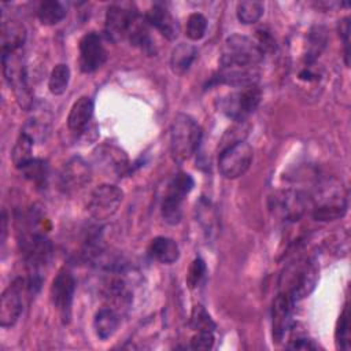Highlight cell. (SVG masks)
Segmentation results:
<instances>
[{"instance_id":"cell-1","label":"cell","mask_w":351,"mask_h":351,"mask_svg":"<svg viewBox=\"0 0 351 351\" xmlns=\"http://www.w3.org/2000/svg\"><path fill=\"white\" fill-rule=\"evenodd\" d=\"M258 43L241 34H232L225 40L219 59V71L217 81L233 88L254 85L259 78V64L263 60Z\"/></svg>"},{"instance_id":"cell-2","label":"cell","mask_w":351,"mask_h":351,"mask_svg":"<svg viewBox=\"0 0 351 351\" xmlns=\"http://www.w3.org/2000/svg\"><path fill=\"white\" fill-rule=\"evenodd\" d=\"M319 267L315 259L303 258L291 263L280 280V292L298 302L308 296L318 281Z\"/></svg>"},{"instance_id":"cell-3","label":"cell","mask_w":351,"mask_h":351,"mask_svg":"<svg viewBox=\"0 0 351 351\" xmlns=\"http://www.w3.org/2000/svg\"><path fill=\"white\" fill-rule=\"evenodd\" d=\"M347 189L341 181L328 178L319 182L314 195L313 217L315 221H335L347 213Z\"/></svg>"},{"instance_id":"cell-4","label":"cell","mask_w":351,"mask_h":351,"mask_svg":"<svg viewBox=\"0 0 351 351\" xmlns=\"http://www.w3.org/2000/svg\"><path fill=\"white\" fill-rule=\"evenodd\" d=\"M202 129L188 114H177L170 126V151L177 162L188 160L199 148Z\"/></svg>"},{"instance_id":"cell-5","label":"cell","mask_w":351,"mask_h":351,"mask_svg":"<svg viewBox=\"0 0 351 351\" xmlns=\"http://www.w3.org/2000/svg\"><path fill=\"white\" fill-rule=\"evenodd\" d=\"M1 63L4 78L10 88H12L18 104L29 110L33 106V93L27 82L26 66L21 49L1 52Z\"/></svg>"},{"instance_id":"cell-6","label":"cell","mask_w":351,"mask_h":351,"mask_svg":"<svg viewBox=\"0 0 351 351\" xmlns=\"http://www.w3.org/2000/svg\"><path fill=\"white\" fill-rule=\"evenodd\" d=\"M195 181L188 173H177L169 181L166 192L162 199L160 213L165 222L176 225L182 217V202L185 196L192 191Z\"/></svg>"},{"instance_id":"cell-7","label":"cell","mask_w":351,"mask_h":351,"mask_svg":"<svg viewBox=\"0 0 351 351\" xmlns=\"http://www.w3.org/2000/svg\"><path fill=\"white\" fill-rule=\"evenodd\" d=\"M262 92L256 84L236 88V90L228 93L219 100V110L230 119L243 122L252 114L261 103Z\"/></svg>"},{"instance_id":"cell-8","label":"cell","mask_w":351,"mask_h":351,"mask_svg":"<svg viewBox=\"0 0 351 351\" xmlns=\"http://www.w3.org/2000/svg\"><path fill=\"white\" fill-rule=\"evenodd\" d=\"M254 158V151L248 143L244 140L232 143L222 148L218 158L219 173L228 178L233 180L243 176L251 166Z\"/></svg>"},{"instance_id":"cell-9","label":"cell","mask_w":351,"mask_h":351,"mask_svg":"<svg viewBox=\"0 0 351 351\" xmlns=\"http://www.w3.org/2000/svg\"><path fill=\"white\" fill-rule=\"evenodd\" d=\"M307 202L298 189H278L269 197V210L280 221L296 222L306 213Z\"/></svg>"},{"instance_id":"cell-10","label":"cell","mask_w":351,"mask_h":351,"mask_svg":"<svg viewBox=\"0 0 351 351\" xmlns=\"http://www.w3.org/2000/svg\"><path fill=\"white\" fill-rule=\"evenodd\" d=\"M122 200L123 192L121 188L112 184H101L90 192L86 210L93 219L106 221L118 211Z\"/></svg>"},{"instance_id":"cell-11","label":"cell","mask_w":351,"mask_h":351,"mask_svg":"<svg viewBox=\"0 0 351 351\" xmlns=\"http://www.w3.org/2000/svg\"><path fill=\"white\" fill-rule=\"evenodd\" d=\"M75 292V280L66 267L60 269L51 285V300L58 310L63 324H69L71 318V307Z\"/></svg>"},{"instance_id":"cell-12","label":"cell","mask_w":351,"mask_h":351,"mask_svg":"<svg viewBox=\"0 0 351 351\" xmlns=\"http://www.w3.org/2000/svg\"><path fill=\"white\" fill-rule=\"evenodd\" d=\"M27 284L22 278H15L1 293L0 299V325L10 328L16 324L23 310V292Z\"/></svg>"},{"instance_id":"cell-13","label":"cell","mask_w":351,"mask_h":351,"mask_svg":"<svg viewBox=\"0 0 351 351\" xmlns=\"http://www.w3.org/2000/svg\"><path fill=\"white\" fill-rule=\"evenodd\" d=\"M90 178L92 170L89 163L81 156H73L63 165L59 176V184L66 193H73L88 185Z\"/></svg>"},{"instance_id":"cell-14","label":"cell","mask_w":351,"mask_h":351,"mask_svg":"<svg viewBox=\"0 0 351 351\" xmlns=\"http://www.w3.org/2000/svg\"><path fill=\"white\" fill-rule=\"evenodd\" d=\"M136 16V11H132L119 4H112L106 12L104 32L107 38L112 43L126 38Z\"/></svg>"},{"instance_id":"cell-15","label":"cell","mask_w":351,"mask_h":351,"mask_svg":"<svg viewBox=\"0 0 351 351\" xmlns=\"http://www.w3.org/2000/svg\"><path fill=\"white\" fill-rule=\"evenodd\" d=\"M107 59L106 49L97 33L90 32L80 41V69L84 73H93L100 69Z\"/></svg>"},{"instance_id":"cell-16","label":"cell","mask_w":351,"mask_h":351,"mask_svg":"<svg viewBox=\"0 0 351 351\" xmlns=\"http://www.w3.org/2000/svg\"><path fill=\"white\" fill-rule=\"evenodd\" d=\"M293 304L295 302L287 296L285 293L280 292L274 302L271 308V333H273V341L281 343L287 333L291 330L293 319Z\"/></svg>"},{"instance_id":"cell-17","label":"cell","mask_w":351,"mask_h":351,"mask_svg":"<svg viewBox=\"0 0 351 351\" xmlns=\"http://www.w3.org/2000/svg\"><path fill=\"white\" fill-rule=\"evenodd\" d=\"M95 159L104 171L114 173L119 177L129 170V159L126 152L114 144L100 145L95 151Z\"/></svg>"},{"instance_id":"cell-18","label":"cell","mask_w":351,"mask_h":351,"mask_svg":"<svg viewBox=\"0 0 351 351\" xmlns=\"http://www.w3.org/2000/svg\"><path fill=\"white\" fill-rule=\"evenodd\" d=\"M149 26H154L163 37L173 41L178 37L180 26L177 19L170 14V11L162 4H154L145 15Z\"/></svg>"},{"instance_id":"cell-19","label":"cell","mask_w":351,"mask_h":351,"mask_svg":"<svg viewBox=\"0 0 351 351\" xmlns=\"http://www.w3.org/2000/svg\"><path fill=\"white\" fill-rule=\"evenodd\" d=\"M95 104L93 100L88 96L80 97L71 107L67 117V126L74 133L84 132L93 117Z\"/></svg>"},{"instance_id":"cell-20","label":"cell","mask_w":351,"mask_h":351,"mask_svg":"<svg viewBox=\"0 0 351 351\" xmlns=\"http://www.w3.org/2000/svg\"><path fill=\"white\" fill-rule=\"evenodd\" d=\"M26 40L25 26L14 19L5 21L1 23V52L19 51L22 49Z\"/></svg>"},{"instance_id":"cell-21","label":"cell","mask_w":351,"mask_h":351,"mask_svg":"<svg viewBox=\"0 0 351 351\" xmlns=\"http://www.w3.org/2000/svg\"><path fill=\"white\" fill-rule=\"evenodd\" d=\"M148 254L152 259L165 265H170L178 259L180 248L173 239L158 236L151 240L148 247Z\"/></svg>"},{"instance_id":"cell-22","label":"cell","mask_w":351,"mask_h":351,"mask_svg":"<svg viewBox=\"0 0 351 351\" xmlns=\"http://www.w3.org/2000/svg\"><path fill=\"white\" fill-rule=\"evenodd\" d=\"M119 325V314L112 307H101L93 318V329L101 340L110 339Z\"/></svg>"},{"instance_id":"cell-23","label":"cell","mask_w":351,"mask_h":351,"mask_svg":"<svg viewBox=\"0 0 351 351\" xmlns=\"http://www.w3.org/2000/svg\"><path fill=\"white\" fill-rule=\"evenodd\" d=\"M197 58V49L192 44L181 43L171 51L170 67L176 74L186 73Z\"/></svg>"},{"instance_id":"cell-24","label":"cell","mask_w":351,"mask_h":351,"mask_svg":"<svg viewBox=\"0 0 351 351\" xmlns=\"http://www.w3.org/2000/svg\"><path fill=\"white\" fill-rule=\"evenodd\" d=\"M148 22L147 19H141L138 15L136 16V19L133 21V25L128 33V37L129 41L134 45V47H138L141 48L144 52L152 55L155 52L154 49V44H152V40L149 37V32H148Z\"/></svg>"},{"instance_id":"cell-25","label":"cell","mask_w":351,"mask_h":351,"mask_svg":"<svg viewBox=\"0 0 351 351\" xmlns=\"http://www.w3.org/2000/svg\"><path fill=\"white\" fill-rule=\"evenodd\" d=\"M66 14H67L66 5L58 0L43 1L37 10V16H38L40 22L43 25H48V26L56 25L60 21H63Z\"/></svg>"},{"instance_id":"cell-26","label":"cell","mask_w":351,"mask_h":351,"mask_svg":"<svg viewBox=\"0 0 351 351\" xmlns=\"http://www.w3.org/2000/svg\"><path fill=\"white\" fill-rule=\"evenodd\" d=\"M33 138L25 133V132H21V134L18 136L15 144H14V148H12V152H11V159H12V163L16 169H22L23 166H26L32 159V149H33Z\"/></svg>"},{"instance_id":"cell-27","label":"cell","mask_w":351,"mask_h":351,"mask_svg":"<svg viewBox=\"0 0 351 351\" xmlns=\"http://www.w3.org/2000/svg\"><path fill=\"white\" fill-rule=\"evenodd\" d=\"M196 213H197V221L203 226L206 234L210 236L211 233H214L218 225V215L211 202L202 197L196 204Z\"/></svg>"},{"instance_id":"cell-28","label":"cell","mask_w":351,"mask_h":351,"mask_svg":"<svg viewBox=\"0 0 351 351\" xmlns=\"http://www.w3.org/2000/svg\"><path fill=\"white\" fill-rule=\"evenodd\" d=\"M237 18L244 25H251L259 21L263 14V4L256 0L240 1L236 7Z\"/></svg>"},{"instance_id":"cell-29","label":"cell","mask_w":351,"mask_h":351,"mask_svg":"<svg viewBox=\"0 0 351 351\" xmlns=\"http://www.w3.org/2000/svg\"><path fill=\"white\" fill-rule=\"evenodd\" d=\"M70 81V69L64 63H59L53 67L49 75L48 88L52 95H62L66 92Z\"/></svg>"},{"instance_id":"cell-30","label":"cell","mask_w":351,"mask_h":351,"mask_svg":"<svg viewBox=\"0 0 351 351\" xmlns=\"http://www.w3.org/2000/svg\"><path fill=\"white\" fill-rule=\"evenodd\" d=\"M325 43H326L325 30L322 27L311 29L310 36H308V47H307V52L304 56V60L308 66L317 60V58L319 56L321 51L325 47Z\"/></svg>"},{"instance_id":"cell-31","label":"cell","mask_w":351,"mask_h":351,"mask_svg":"<svg viewBox=\"0 0 351 351\" xmlns=\"http://www.w3.org/2000/svg\"><path fill=\"white\" fill-rule=\"evenodd\" d=\"M21 171L32 182H34L37 185H43L48 176V166H47L45 160L33 158L26 166H23L21 169Z\"/></svg>"},{"instance_id":"cell-32","label":"cell","mask_w":351,"mask_h":351,"mask_svg":"<svg viewBox=\"0 0 351 351\" xmlns=\"http://www.w3.org/2000/svg\"><path fill=\"white\" fill-rule=\"evenodd\" d=\"M191 328L193 330H210L214 332L217 325L202 304H196L191 313Z\"/></svg>"},{"instance_id":"cell-33","label":"cell","mask_w":351,"mask_h":351,"mask_svg":"<svg viewBox=\"0 0 351 351\" xmlns=\"http://www.w3.org/2000/svg\"><path fill=\"white\" fill-rule=\"evenodd\" d=\"M206 30H207V19L203 14L193 12L188 16L185 34L189 40L192 41L200 40L206 34Z\"/></svg>"},{"instance_id":"cell-34","label":"cell","mask_w":351,"mask_h":351,"mask_svg":"<svg viewBox=\"0 0 351 351\" xmlns=\"http://www.w3.org/2000/svg\"><path fill=\"white\" fill-rule=\"evenodd\" d=\"M336 343L340 350H350V313L346 306L339 317L336 329Z\"/></svg>"},{"instance_id":"cell-35","label":"cell","mask_w":351,"mask_h":351,"mask_svg":"<svg viewBox=\"0 0 351 351\" xmlns=\"http://www.w3.org/2000/svg\"><path fill=\"white\" fill-rule=\"evenodd\" d=\"M206 263L202 258H195L188 269V273H186V284L191 289L199 287V284L202 282V280L206 276Z\"/></svg>"},{"instance_id":"cell-36","label":"cell","mask_w":351,"mask_h":351,"mask_svg":"<svg viewBox=\"0 0 351 351\" xmlns=\"http://www.w3.org/2000/svg\"><path fill=\"white\" fill-rule=\"evenodd\" d=\"M214 346V332L197 330L191 339V348L193 350H210Z\"/></svg>"},{"instance_id":"cell-37","label":"cell","mask_w":351,"mask_h":351,"mask_svg":"<svg viewBox=\"0 0 351 351\" xmlns=\"http://www.w3.org/2000/svg\"><path fill=\"white\" fill-rule=\"evenodd\" d=\"M339 34L343 40L344 45V62L348 66L350 64V18L346 16L339 23Z\"/></svg>"},{"instance_id":"cell-38","label":"cell","mask_w":351,"mask_h":351,"mask_svg":"<svg viewBox=\"0 0 351 351\" xmlns=\"http://www.w3.org/2000/svg\"><path fill=\"white\" fill-rule=\"evenodd\" d=\"M317 347L318 346L314 344V341L307 337H296L293 340H289V343L287 344V348L291 350H315Z\"/></svg>"},{"instance_id":"cell-39","label":"cell","mask_w":351,"mask_h":351,"mask_svg":"<svg viewBox=\"0 0 351 351\" xmlns=\"http://www.w3.org/2000/svg\"><path fill=\"white\" fill-rule=\"evenodd\" d=\"M7 236V214L5 211H3L1 214V243H4Z\"/></svg>"}]
</instances>
